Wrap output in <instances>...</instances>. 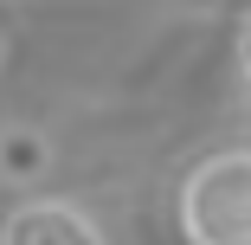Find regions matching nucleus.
Returning a JSON list of instances; mask_svg holds the SVG:
<instances>
[{
    "mask_svg": "<svg viewBox=\"0 0 251 245\" xmlns=\"http://www.w3.org/2000/svg\"><path fill=\"white\" fill-rule=\"evenodd\" d=\"M174 213L193 245H251V149H219L187 168Z\"/></svg>",
    "mask_w": 251,
    "mask_h": 245,
    "instance_id": "f257e3e1",
    "label": "nucleus"
},
{
    "mask_svg": "<svg viewBox=\"0 0 251 245\" xmlns=\"http://www.w3.org/2000/svg\"><path fill=\"white\" fill-rule=\"evenodd\" d=\"M0 65H7V32H0Z\"/></svg>",
    "mask_w": 251,
    "mask_h": 245,
    "instance_id": "39448f33",
    "label": "nucleus"
},
{
    "mask_svg": "<svg viewBox=\"0 0 251 245\" xmlns=\"http://www.w3.org/2000/svg\"><path fill=\"white\" fill-rule=\"evenodd\" d=\"M0 245H110V239L71 200H26V207H13L7 226H0Z\"/></svg>",
    "mask_w": 251,
    "mask_h": 245,
    "instance_id": "f03ea898",
    "label": "nucleus"
},
{
    "mask_svg": "<svg viewBox=\"0 0 251 245\" xmlns=\"http://www.w3.org/2000/svg\"><path fill=\"white\" fill-rule=\"evenodd\" d=\"M238 78L251 84V20H245V32H238Z\"/></svg>",
    "mask_w": 251,
    "mask_h": 245,
    "instance_id": "20e7f679",
    "label": "nucleus"
},
{
    "mask_svg": "<svg viewBox=\"0 0 251 245\" xmlns=\"http://www.w3.org/2000/svg\"><path fill=\"white\" fill-rule=\"evenodd\" d=\"M45 168H52V142H45L39 129H0V181L32 187Z\"/></svg>",
    "mask_w": 251,
    "mask_h": 245,
    "instance_id": "7ed1b4c3",
    "label": "nucleus"
}]
</instances>
